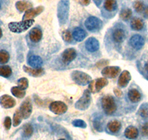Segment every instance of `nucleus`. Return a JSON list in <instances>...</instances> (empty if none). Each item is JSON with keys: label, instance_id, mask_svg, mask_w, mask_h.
Masks as SVG:
<instances>
[{"label": "nucleus", "instance_id": "f257e3e1", "mask_svg": "<svg viewBox=\"0 0 148 140\" xmlns=\"http://www.w3.org/2000/svg\"><path fill=\"white\" fill-rule=\"evenodd\" d=\"M34 23V19H27L20 22H10L8 27L10 31L13 33H22L30 28Z\"/></svg>", "mask_w": 148, "mask_h": 140}, {"label": "nucleus", "instance_id": "f03ea898", "mask_svg": "<svg viewBox=\"0 0 148 140\" xmlns=\"http://www.w3.org/2000/svg\"><path fill=\"white\" fill-rule=\"evenodd\" d=\"M101 105L104 113L108 115L113 114L116 111V104L113 97L110 95H107L101 100Z\"/></svg>", "mask_w": 148, "mask_h": 140}, {"label": "nucleus", "instance_id": "7ed1b4c3", "mask_svg": "<svg viewBox=\"0 0 148 140\" xmlns=\"http://www.w3.org/2000/svg\"><path fill=\"white\" fill-rule=\"evenodd\" d=\"M71 75L73 80L79 85H87L91 81V77L89 75L80 71H74Z\"/></svg>", "mask_w": 148, "mask_h": 140}, {"label": "nucleus", "instance_id": "20e7f679", "mask_svg": "<svg viewBox=\"0 0 148 140\" xmlns=\"http://www.w3.org/2000/svg\"><path fill=\"white\" fill-rule=\"evenodd\" d=\"M86 28L91 32L99 30L101 27L102 22L99 18L95 16H90L86 19L84 22Z\"/></svg>", "mask_w": 148, "mask_h": 140}, {"label": "nucleus", "instance_id": "39448f33", "mask_svg": "<svg viewBox=\"0 0 148 140\" xmlns=\"http://www.w3.org/2000/svg\"><path fill=\"white\" fill-rule=\"evenodd\" d=\"M91 97L90 92L89 90L84 91L82 97L79 99L76 103V108L79 110H85L89 107L90 104Z\"/></svg>", "mask_w": 148, "mask_h": 140}, {"label": "nucleus", "instance_id": "423d86ee", "mask_svg": "<svg viewBox=\"0 0 148 140\" xmlns=\"http://www.w3.org/2000/svg\"><path fill=\"white\" fill-rule=\"evenodd\" d=\"M108 84V80L107 78L104 77H101V78H98L95 80H92L90 82L89 84V89L91 92L95 93V92H99L101 88L106 86Z\"/></svg>", "mask_w": 148, "mask_h": 140}, {"label": "nucleus", "instance_id": "0eeeda50", "mask_svg": "<svg viewBox=\"0 0 148 140\" xmlns=\"http://www.w3.org/2000/svg\"><path fill=\"white\" fill-rule=\"evenodd\" d=\"M50 110L56 114H63L67 110V107L63 102L56 101L50 105Z\"/></svg>", "mask_w": 148, "mask_h": 140}, {"label": "nucleus", "instance_id": "6e6552de", "mask_svg": "<svg viewBox=\"0 0 148 140\" xmlns=\"http://www.w3.org/2000/svg\"><path fill=\"white\" fill-rule=\"evenodd\" d=\"M121 69L119 67H107L103 69L101 71V75L108 78H114L118 76Z\"/></svg>", "mask_w": 148, "mask_h": 140}, {"label": "nucleus", "instance_id": "1a4fd4ad", "mask_svg": "<svg viewBox=\"0 0 148 140\" xmlns=\"http://www.w3.org/2000/svg\"><path fill=\"white\" fill-rule=\"evenodd\" d=\"M32 104L31 102L30 101L29 99H27L26 100L23 102L20 106V111L22 113V115L24 119H27L30 116L32 113Z\"/></svg>", "mask_w": 148, "mask_h": 140}, {"label": "nucleus", "instance_id": "9d476101", "mask_svg": "<svg viewBox=\"0 0 148 140\" xmlns=\"http://www.w3.org/2000/svg\"><path fill=\"white\" fill-rule=\"evenodd\" d=\"M130 44L135 50H140L145 44V39L140 35H134L130 39Z\"/></svg>", "mask_w": 148, "mask_h": 140}, {"label": "nucleus", "instance_id": "9b49d317", "mask_svg": "<svg viewBox=\"0 0 148 140\" xmlns=\"http://www.w3.org/2000/svg\"><path fill=\"white\" fill-rule=\"evenodd\" d=\"M0 104L5 109H10L16 105V101L12 97L5 94L0 97Z\"/></svg>", "mask_w": 148, "mask_h": 140}, {"label": "nucleus", "instance_id": "f8f14e48", "mask_svg": "<svg viewBox=\"0 0 148 140\" xmlns=\"http://www.w3.org/2000/svg\"><path fill=\"white\" fill-rule=\"evenodd\" d=\"M76 50L73 48L67 49L64 50V52L62 54V60L64 63L68 64L71 63L72 60L76 58Z\"/></svg>", "mask_w": 148, "mask_h": 140}, {"label": "nucleus", "instance_id": "ddd939ff", "mask_svg": "<svg viewBox=\"0 0 148 140\" xmlns=\"http://www.w3.org/2000/svg\"><path fill=\"white\" fill-rule=\"evenodd\" d=\"M85 47L86 49L90 52H94L97 51L99 48V41L95 38H89L85 42Z\"/></svg>", "mask_w": 148, "mask_h": 140}, {"label": "nucleus", "instance_id": "4468645a", "mask_svg": "<svg viewBox=\"0 0 148 140\" xmlns=\"http://www.w3.org/2000/svg\"><path fill=\"white\" fill-rule=\"evenodd\" d=\"M44 10V7L42 6H39V7H35V8L29 9L25 12V14L24 15L23 20H27V19H31L34 18L36 16L39 15Z\"/></svg>", "mask_w": 148, "mask_h": 140}, {"label": "nucleus", "instance_id": "2eb2a0df", "mask_svg": "<svg viewBox=\"0 0 148 140\" xmlns=\"http://www.w3.org/2000/svg\"><path fill=\"white\" fill-rule=\"evenodd\" d=\"M131 80V75L128 71H124L120 75L119 78L118 85L121 88L126 87L129 84L130 80Z\"/></svg>", "mask_w": 148, "mask_h": 140}, {"label": "nucleus", "instance_id": "dca6fc26", "mask_svg": "<svg viewBox=\"0 0 148 140\" xmlns=\"http://www.w3.org/2000/svg\"><path fill=\"white\" fill-rule=\"evenodd\" d=\"M29 37L31 41L34 43H37L42 39V33L40 29L34 27L32 30H30V33H29Z\"/></svg>", "mask_w": 148, "mask_h": 140}, {"label": "nucleus", "instance_id": "f3484780", "mask_svg": "<svg viewBox=\"0 0 148 140\" xmlns=\"http://www.w3.org/2000/svg\"><path fill=\"white\" fill-rule=\"evenodd\" d=\"M23 69L25 72L34 77H40L44 74V69L42 68H30V67L24 66Z\"/></svg>", "mask_w": 148, "mask_h": 140}, {"label": "nucleus", "instance_id": "a211bd4d", "mask_svg": "<svg viewBox=\"0 0 148 140\" xmlns=\"http://www.w3.org/2000/svg\"><path fill=\"white\" fill-rule=\"evenodd\" d=\"M73 38L77 41H82L84 39V38L87 35L86 32L84 31L83 29L80 28V27H76V28L74 29V30L73 31Z\"/></svg>", "mask_w": 148, "mask_h": 140}, {"label": "nucleus", "instance_id": "6ab92c4d", "mask_svg": "<svg viewBox=\"0 0 148 140\" xmlns=\"http://www.w3.org/2000/svg\"><path fill=\"white\" fill-rule=\"evenodd\" d=\"M138 135V131L136 128L133 126H129L125 131V136L130 139H135Z\"/></svg>", "mask_w": 148, "mask_h": 140}, {"label": "nucleus", "instance_id": "aec40b11", "mask_svg": "<svg viewBox=\"0 0 148 140\" xmlns=\"http://www.w3.org/2000/svg\"><path fill=\"white\" fill-rule=\"evenodd\" d=\"M128 97L132 103H138L141 100V95L138 90L133 88V89H130L128 92Z\"/></svg>", "mask_w": 148, "mask_h": 140}, {"label": "nucleus", "instance_id": "412c9836", "mask_svg": "<svg viewBox=\"0 0 148 140\" xmlns=\"http://www.w3.org/2000/svg\"><path fill=\"white\" fill-rule=\"evenodd\" d=\"M42 63H43L42 59L39 56L36 55H32L28 59V63L34 68H40Z\"/></svg>", "mask_w": 148, "mask_h": 140}, {"label": "nucleus", "instance_id": "4be33fe9", "mask_svg": "<svg viewBox=\"0 0 148 140\" xmlns=\"http://www.w3.org/2000/svg\"><path fill=\"white\" fill-rule=\"evenodd\" d=\"M113 40L117 43H121L124 41L125 38V31L121 29H116L113 33Z\"/></svg>", "mask_w": 148, "mask_h": 140}, {"label": "nucleus", "instance_id": "5701e85b", "mask_svg": "<svg viewBox=\"0 0 148 140\" xmlns=\"http://www.w3.org/2000/svg\"><path fill=\"white\" fill-rule=\"evenodd\" d=\"M31 6H32L31 3L27 2V1H18L16 3V7L17 10L20 12L27 11L31 7Z\"/></svg>", "mask_w": 148, "mask_h": 140}, {"label": "nucleus", "instance_id": "b1692460", "mask_svg": "<svg viewBox=\"0 0 148 140\" xmlns=\"http://www.w3.org/2000/svg\"><path fill=\"white\" fill-rule=\"evenodd\" d=\"M121 123L118 120H113L108 124V128L112 133H117L121 128Z\"/></svg>", "mask_w": 148, "mask_h": 140}, {"label": "nucleus", "instance_id": "393cba45", "mask_svg": "<svg viewBox=\"0 0 148 140\" xmlns=\"http://www.w3.org/2000/svg\"><path fill=\"white\" fill-rule=\"evenodd\" d=\"M130 27L134 30H141L144 27L143 21L138 18H134L132 19Z\"/></svg>", "mask_w": 148, "mask_h": 140}, {"label": "nucleus", "instance_id": "a878e982", "mask_svg": "<svg viewBox=\"0 0 148 140\" xmlns=\"http://www.w3.org/2000/svg\"><path fill=\"white\" fill-rule=\"evenodd\" d=\"M104 7L108 11H113L117 7V3L116 0H105L104 3Z\"/></svg>", "mask_w": 148, "mask_h": 140}, {"label": "nucleus", "instance_id": "bb28decb", "mask_svg": "<svg viewBox=\"0 0 148 140\" xmlns=\"http://www.w3.org/2000/svg\"><path fill=\"white\" fill-rule=\"evenodd\" d=\"M12 94L15 96V97H18V98H22L25 97V90L22 89L18 86H14L11 88Z\"/></svg>", "mask_w": 148, "mask_h": 140}, {"label": "nucleus", "instance_id": "cd10ccee", "mask_svg": "<svg viewBox=\"0 0 148 140\" xmlns=\"http://www.w3.org/2000/svg\"><path fill=\"white\" fill-rule=\"evenodd\" d=\"M12 74V70L8 66L0 67V76L4 77H9Z\"/></svg>", "mask_w": 148, "mask_h": 140}, {"label": "nucleus", "instance_id": "c85d7f7f", "mask_svg": "<svg viewBox=\"0 0 148 140\" xmlns=\"http://www.w3.org/2000/svg\"><path fill=\"white\" fill-rule=\"evenodd\" d=\"M22 118H23V117H22L20 110L16 111L14 115V126H18L21 123V122H22Z\"/></svg>", "mask_w": 148, "mask_h": 140}, {"label": "nucleus", "instance_id": "c756f323", "mask_svg": "<svg viewBox=\"0 0 148 140\" xmlns=\"http://www.w3.org/2000/svg\"><path fill=\"white\" fill-rule=\"evenodd\" d=\"M132 16V10L129 8L123 9L120 14V17L121 19L125 21H127Z\"/></svg>", "mask_w": 148, "mask_h": 140}, {"label": "nucleus", "instance_id": "7c9ffc66", "mask_svg": "<svg viewBox=\"0 0 148 140\" xmlns=\"http://www.w3.org/2000/svg\"><path fill=\"white\" fill-rule=\"evenodd\" d=\"M10 55L5 50H0V63H6L8 62Z\"/></svg>", "mask_w": 148, "mask_h": 140}, {"label": "nucleus", "instance_id": "2f4dec72", "mask_svg": "<svg viewBox=\"0 0 148 140\" xmlns=\"http://www.w3.org/2000/svg\"><path fill=\"white\" fill-rule=\"evenodd\" d=\"M139 113L145 119H148V104H143L139 109Z\"/></svg>", "mask_w": 148, "mask_h": 140}, {"label": "nucleus", "instance_id": "473e14b6", "mask_svg": "<svg viewBox=\"0 0 148 140\" xmlns=\"http://www.w3.org/2000/svg\"><path fill=\"white\" fill-rule=\"evenodd\" d=\"M17 84H18V86L19 88L25 90L28 87V80L25 77H22V78H20L18 80Z\"/></svg>", "mask_w": 148, "mask_h": 140}, {"label": "nucleus", "instance_id": "72a5a7b5", "mask_svg": "<svg viewBox=\"0 0 148 140\" xmlns=\"http://www.w3.org/2000/svg\"><path fill=\"white\" fill-rule=\"evenodd\" d=\"M33 131H34V129H33V127L30 125V124H27L24 126L23 128V133L25 137H30L31 134L33 133Z\"/></svg>", "mask_w": 148, "mask_h": 140}, {"label": "nucleus", "instance_id": "f704fd0d", "mask_svg": "<svg viewBox=\"0 0 148 140\" xmlns=\"http://www.w3.org/2000/svg\"><path fill=\"white\" fill-rule=\"evenodd\" d=\"M62 37L63 39H64L65 41L68 42V43H71V42L72 41L73 35L72 33H71L69 30H64V31H63Z\"/></svg>", "mask_w": 148, "mask_h": 140}, {"label": "nucleus", "instance_id": "c9c22d12", "mask_svg": "<svg viewBox=\"0 0 148 140\" xmlns=\"http://www.w3.org/2000/svg\"><path fill=\"white\" fill-rule=\"evenodd\" d=\"M134 9L137 13H141L144 10V4L140 1H137L134 3Z\"/></svg>", "mask_w": 148, "mask_h": 140}, {"label": "nucleus", "instance_id": "e433bc0d", "mask_svg": "<svg viewBox=\"0 0 148 140\" xmlns=\"http://www.w3.org/2000/svg\"><path fill=\"white\" fill-rule=\"evenodd\" d=\"M73 125L76 127H79V128H86V123L81 120H76L73 122Z\"/></svg>", "mask_w": 148, "mask_h": 140}, {"label": "nucleus", "instance_id": "4c0bfd02", "mask_svg": "<svg viewBox=\"0 0 148 140\" xmlns=\"http://www.w3.org/2000/svg\"><path fill=\"white\" fill-rule=\"evenodd\" d=\"M4 125H5V128L7 130H9L11 127V120L9 117H7L5 118V122H4Z\"/></svg>", "mask_w": 148, "mask_h": 140}, {"label": "nucleus", "instance_id": "58836bf2", "mask_svg": "<svg viewBox=\"0 0 148 140\" xmlns=\"http://www.w3.org/2000/svg\"><path fill=\"white\" fill-rule=\"evenodd\" d=\"M141 133L144 137H148V123H145L141 128Z\"/></svg>", "mask_w": 148, "mask_h": 140}, {"label": "nucleus", "instance_id": "ea45409f", "mask_svg": "<svg viewBox=\"0 0 148 140\" xmlns=\"http://www.w3.org/2000/svg\"><path fill=\"white\" fill-rule=\"evenodd\" d=\"M114 94H116V97H121V95H122V92L120 90L119 88H114Z\"/></svg>", "mask_w": 148, "mask_h": 140}, {"label": "nucleus", "instance_id": "a19ab883", "mask_svg": "<svg viewBox=\"0 0 148 140\" xmlns=\"http://www.w3.org/2000/svg\"><path fill=\"white\" fill-rule=\"evenodd\" d=\"M90 2V0H80V3L82 5H84V6H87L88 5Z\"/></svg>", "mask_w": 148, "mask_h": 140}, {"label": "nucleus", "instance_id": "79ce46f5", "mask_svg": "<svg viewBox=\"0 0 148 140\" xmlns=\"http://www.w3.org/2000/svg\"><path fill=\"white\" fill-rule=\"evenodd\" d=\"M144 15L146 18H148V7H147L145 9V11H144Z\"/></svg>", "mask_w": 148, "mask_h": 140}, {"label": "nucleus", "instance_id": "37998d69", "mask_svg": "<svg viewBox=\"0 0 148 140\" xmlns=\"http://www.w3.org/2000/svg\"><path fill=\"white\" fill-rule=\"evenodd\" d=\"M145 69L147 70V72H148V62L145 64Z\"/></svg>", "mask_w": 148, "mask_h": 140}, {"label": "nucleus", "instance_id": "c03bdc74", "mask_svg": "<svg viewBox=\"0 0 148 140\" xmlns=\"http://www.w3.org/2000/svg\"><path fill=\"white\" fill-rule=\"evenodd\" d=\"M2 29L0 28V39L2 38Z\"/></svg>", "mask_w": 148, "mask_h": 140}, {"label": "nucleus", "instance_id": "a18cd8bd", "mask_svg": "<svg viewBox=\"0 0 148 140\" xmlns=\"http://www.w3.org/2000/svg\"><path fill=\"white\" fill-rule=\"evenodd\" d=\"M0 9H1V3H0Z\"/></svg>", "mask_w": 148, "mask_h": 140}, {"label": "nucleus", "instance_id": "49530a36", "mask_svg": "<svg viewBox=\"0 0 148 140\" xmlns=\"http://www.w3.org/2000/svg\"><path fill=\"white\" fill-rule=\"evenodd\" d=\"M96 1H99V0H96Z\"/></svg>", "mask_w": 148, "mask_h": 140}, {"label": "nucleus", "instance_id": "de8ad7c7", "mask_svg": "<svg viewBox=\"0 0 148 140\" xmlns=\"http://www.w3.org/2000/svg\"><path fill=\"white\" fill-rule=\"evenodd\" d=\"M59 140H64V139H59Z\"/></svg>", "mask_w": 148, "mask_h": 140}, {"label": "nucleus", "instance_id": "09e8293b", "mask_svg": "<svg viewBox=\"0 0 148 140\" xmlns=\"http://www.w3.org/2000/svg\"><path fill=\"white\" fill-rule=\"evenodd\" d=\"M147 79H148V76H147Z\"/></svg>", "mask_w": 148, "mask_h": 140}]
</instances>
